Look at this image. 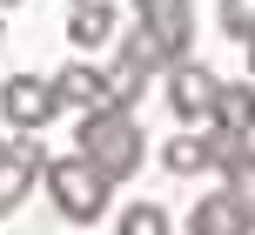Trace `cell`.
<instances>
[{
    "mask_svg": "<svg viewBox=\"0 0 255 235\" xmlns=\"http://www.w3.org/2000/svg\"><path fill=\"white\" fill-rule=\"evenodd\" d=\"M188 34H195V0H134V34L121 40V54H134L148 74H168L188 54Z\"/></svg>",
    "mask_w": 255,
    "mask_h": 235,
    "instance_id": "cell-1",
    "label": "cell"
},
{
    "mask_svg": "<svg viewBox=\"0 0 255 235\" xmlns=\"http://www.w3.org/2000/svg\"><path fill=\"white\" fill-rule=\"evenodd\" d=\"M81 155L94 161V168L108 175V182H128V175L141 168V128H134V108H94V115H81Z\"/></svg>",
    "mask_w": 255,
    "mask_h": 235,
    "instance_id": "cell-2",
    "label": "cell"
},
{
    "mask_svg": "<svg viewBox=\"0 0 255 235\" xmlns=\"http://www.w3.org/2000/svg\"><path fill=\"white\" fill-rule=\"evenodd\" d=\"M40 182H47L54 209H61L74 229L101 222V215H108V195H115V182H108L88 155H61V161H47V175H40Z\"/></svg>",
    "mask_w": 255,
    "mask_h": 235,
    "instance_id": "cell-3",
    "label": "cell"
},
{
    "mask_svg": "<svg viewBox=\"0 0 255 235\" xmlns=\"http://www.w3.org/2000/svg\"><path fill=\"white\" fill-rule=\"evenodd\" d=\"M0 115H7V128L34 134V128H47V121L61 115V88L40 81V74H7L0 81Z\"/></svg>",
    "mask_w": 255,
    "mask_h": 235,
    "instance_id": "cell-4",
    "label": "cell"
},
{
    "mask_svg": "<svg viewBox=\"0 0 255 235\" xmlns=\"http://www.w3.org/2000/svg\"><path fill=\"white\" fill-rule=\"evenodd\" d=\"M215 88H222V81L208 74L202 61L181 54V61L168 67V108H175V121H208V115H215Z\"/></svg>",
    "mask_w": 255,
    "mask_h": 235,
    "instance_id": "cell-5",
    "label": "cell"
},
{
    "mask_svg": "<svg viewBox=\"0 0 255 235\" xmlns=\"http://www.w3.org/2000/svg\"><path fill=\"white\" fill-rule=\"evenodd\" d=\"M47 175V155H40V141H13L7 161H0V215H13L27 195H34V182Z\"/></svg>",
    "mask_w": 255,
    "mask_h": 235,
    "instance_id": "cell-6",
    "label": "cell"
},
{
    "mask_svg": "<svg viewBox=\"0 0 255 235\" xmlns=\"http://www.w3.org/2000/svg\"><path fill=\"white\" fill-rule=\"evenodd\" d=\"M255 222L242 215V202L229 195V188H222V195H202L188 209V235H249Z\"/></svg>",
    "mask_w": 255,
    "mask_h": 235,
    "instance_id": "cell-7",
    "label": "cell"
},
{
    "mask_svg": "<svg viewBox=\"0 0 255 235\" xmlns=\"http://www.w3.org/2000/svg\"><path fill=\"white\" fill-rule=\"evenodd\" d=\"M121 27L115 0H67V34H74V47H108Z\"/></svg>",
    "mask_w": 255,
    "mask_h": 235,
    "instance_id": "cell-8",
    "label": "cell"
},
{
    "mask_svg": "<svg viewBox=\"0 0 255 235\" xmlns=\"http://www.w3.org/2000/svg\"><path fill=\"white\" fill-rule=\"evenodd\" d=\"M54 88H61V108H74V115H94V108H108V74H101V67L67 61L61 74H54Z\"/></svg>",
    "mask_w": 255,
    "mask_h": 235,
    "instance_id": "cell-9",
    "label": "cell"
},
{
    "mask_svg": "<svg viewBox=\"0 0 255 235\" xmlns=\"http://www.w3.org/2000/svg\"><path fill=\"white\" fill-rule=\"evenodd\" d=\"M161 168H168V175H202V168H215V141H208V134H175V141L161 148Z\"/></svg>",
    "mask_w": 255,
    "mask_h": 235,
    "instance_id": "cell-10",
    "label": "cell"
},
{
    "mask_svg": "<svg viewBox=\"0 0 255 235\" xmlns=\"http://www.w3.org/2000/svg\"><path fill=\"white\" fill-rule=\"evenodd\" d=\"M208 121H215V128H235V134H255V88H229V81H222Z\"/></svg>",
    "mask_w": 255,
    "mask_h": 235,
    "instance_id": "cell-11",
    "label": "cell"
},
{
    "mask_svg": "<svg viewBox=\"0 0 255 235\" xmlns=\"http://www.w3.org/2000/svg\"><path fill=\"white\" fill-rule=\"evenodd\" d=\"M141 88H148V67H141L134 54H121V61L108 67V101H115V108H134Z\"/></svg>",
    "mask_w": 255,
    "mask_h": 235,
    "instance_id": "cell-12",
    "label": "cell"
},
{
    "mask_svg": "<svg viewBox=\"0 0 255 235\" xmlns=\"http://www.w3.org/2000/svg\"><path fill=\"white\" fill-rule=\"evenodd\" d=\"M115 235H168V209L161 202H134V209L115 222Z\"/></svg>",
    "mask_w": 255,
    "mask_h": 235,
    "instance_id": "cell-13",
    "label": "cell"
},
{
    "mask_svg": "<svg viewBox=\"0 0 255 235\" xmlns=\"http://www.w3.org/2000/svg\"><path fill=\"white\" fill-rule=\"evenodd\" d=\"M222 188H229V195L242 202V215L255 222V148H249L242 161H235V168H222Z\"/></svg>",
    "mask_w": 255,
    "mask_h": 235,
    "instance_id": "cell-14",
    "label": "cell"
},
{
    "mask_svg": "<svg viewBox=\"0 0 255 235\" xmlns=\"http://www.w3.org/2000/svg\"><path fill=\"white\" fill-rule=\"evenodd\" d=\"M222 34L229 40H255V0H222Z\"/></svg>",
    "mask_w": 255,
    "mask_h": 235,
    "instance_id": "cell-15",
    "label": "cell"
},
{
    "mask_svg": "<svg viewBox=\"0 0 255 235\" xmlns=\"http://www.w3.org/2000/svg\"><path fill=\"white\" fill-rule=\"evenodd\" d=\"M7 148H13V141H7V134H0V161H7Z\"/></svg>",
    "mask_w": 255,
    "mask_h": 235,
    "instance_id": "cell-16",
    "label": "cell"
},
{
    "mask_svg": "<svg viewBox=\"0 0 255 235\" xmlns=\"http://www.w3.org/2000/svg\"><path fill=\"white\" fill-rule=\"evenodd\" d=\"M249 67H255V40H249Z\"/></svg>",
    "mask_w": 255,
    "mask_h": 235,
    "instance_id": "cell-17",
    "label": "cell"
},
{
    "mask_svg": "<svg viewBox=\"0 0 255 235\" xmlns=\"http://www.w3.org/2000/svg\"><path fill=\"white\" fill-rule=\"evenodd\" d=\"M0 7H20V0H0Z\"/></svg>",
    "mask_w": 255,
    "mask_h": 235,
    "instance_id": "cell-18",
    "label": "cell"
},
{
    "mask_svg": "<svg viewBox=\"0 0 255 235\" xmlns=\"http://www.w3.org/2000/svg\"><path fill=\"white\" fill-rule=\"evenodd\" d=\"M0 13H7V7H0ZM0 34H7V27H0Z\"/></svg>",
    "mask_w": 255,
    "mask_h": 235,
    "instance_id": "cell-19",
    "label": "cell"
}]
</instances>
